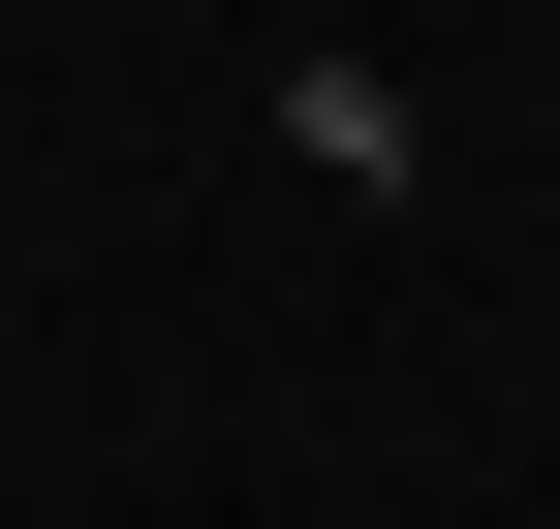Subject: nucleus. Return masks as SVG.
I'll list each match as a JSON object with an SVG mask.
<instances>
[{
	"mask_svg": "<svg viewBox=\"0 0 560 529\" xmlns=\"http://www.w3.org/2000/svg\"><path fill=\"white\" fill-rule=\"evenodd\" d=\"M280 156H312V187H374V219H405V187H436V94H405V62H280Z\"/></svg>",
	"mask_w": 560,
	"mask_h": 529,
	"instance_id": "f257e3e1",
	"label": "nucleus"
}]
</instances>
